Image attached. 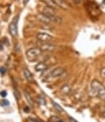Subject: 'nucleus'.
I'll use <instances>...</instances> for the list:
<instances>
[{"mask_svg":"<svg viewBox=\"0 0 105 122\" xmlns=\"http://www.w3.org/2000/svg\"><path fill=\"white\" fill-rule=\"evenodd\" d=\"M90 93L93 97H98L102 100H105V86L99 80H93L90 84Z\"/></svg>","mask_w":105,"mask_h":122,"instance_id":"f257e3e1","label":"nucleus"},{"mask_svg":"<svg viewBox=\"0 0 105 122\" xmlns=\"http://www.w3.org/2000/svg\"><path fill=\"white\" fill-rule=\"evenodd\" d=\"M42 52H43L41 51L40 48H31V49H29L27 52H26V58H27L29 61H34L40 57L41 54H42Z\"/></svg>","mask_w":105,"mask_h":122,"instance_id":"f03ea898","label":"nucleus"},{"mask_svg":"<svg viewBox=\"0 0 105 122\" xmlns=\"http://www.w3.org/2000/svg\"><path fill=\"white\" fill-rule=\"evenodd\" d=\"M87 11L89 12V14L93 17H97L101 14V10L99 8V6L97 5L95 3L89 2L87 5Z\"/></svg>","mask_w":105,"mask_h":122,"instance_id":"7ed1b4c3","label":"nucleus"},{"mask_svg":"<svg viewBox=\"0 0 105 122\" xmlns=\"http://www.w3.org/2000/svg\"><path fill=\"white\" fill-rule=\"evenodd\" d=\"M17 20L18 16H16V18L9 25V33L12 37H16L17 35Z\"/></svg>","mask_w":105,"mask_h":122,"instance_id":"20e7f679","label":"nucleus"},{"mask_svg":"<svg viewBox=\"0 0 105 122\" xmlns=\"http://www.w3.org/2000/svg\"><path fill=\"white\" fill-rule=\"evenodd\" d=\"M40 13L43 15H44V16H50L56 15L55 9L47 6L46 4H44V6H43L40 8Z\"/></svg>","mask_w":105,"mask_h":122,"instance_id":"39448f33","label":"nucleus"},{"mask_svg":"<svg viewBox=\"0 0 105 122\" xmlns=\"http://www.w3.org/2000/svg\"><path fill=\"white\" fill-rule=\"evenodd\" d=\"M39 48H40V50L42 52H52L54 51L56 49V46L54 44H48V43H44V44H41L38 47Z\"/></svg>","mask_w":105,"mask_h":122,"instance_id":"423d86ee","label":"nucleus"},{"mask_svg":"<svg viewBox=\"0 0 105 122\" xmlns=\"http://www.w3.org/2000/svg\"><path fill=\"white\" fill-rule=\"evenodd\" d=\"M37 39H38L39 41H41V42L48 43L49 41H51L52 39V37L47 33H39L38 35H37Z\"/></svg>","mask_w":105,"mask_h":122,"instance_id":"0eeeda50","label":"nucleus"},{"mask_svg":"<svg viewBox=\"0 0 105 122\" xmlns=\"http://www.w3.org/2000/svg\"><path fill=\"white\" fill-rule=\"evenodd\" d=\"M64 73H65L64 69L62 68V67H57V68H55L52 71L50 76H51V77H52V78H56V77L62 76Z\"/></svg>","mask_w":105,"mask_h":122,"instance_id":"6e6552de","label":"nucleus"},{"mask_svg":"<svg viewBox=\"0 0 105 122\" xmlns=\"http://www.w3.org/2000/svg\"><path fill=\"white\" fill-rule=\"evenodd\" d=\"M48 66L46 64L44 61H42V62L38 63L35 67V70L37 71V72H42V71H44L48 69Z\"/></svg>","mask_w":105,"mask_h":122,"instance_id":"1a4fd4ad","label":"nucleus"},{"mask_svg":"<svg viewBox=\"0 0 105 122\" xmlns=\"http://www.w3.org/2000/svg\"><path fill=\"white\" fill-rule=\"evenodd\" d=\"M60 91H61V93H63V94L68 95L69 93L72 92V88H71V86L68 85V84H65V85H63V87L61 88Z\"/></svg>","mask_w":105,"mask_h":122,"instance_id":"9d476101","label":"nucleus"},{"mask_svg":"<svg viewBox=\"0 0 105 122\" xmlns=\"http://www.w3.org/2000/svg\"><path fill=\"white\" fill-rule=\"evenodd\" d=\"M38 19L40 20V21H42V22H44V24H48V25H49V24H51L52 23V21L50 20L49 18L47 16H44V15H43V14H39L38 15Z\"/></svg>","mask_w":105,"mask_h":122,"instance_id":"9b49d317","label":"nucleus"},{"mask_svg":"<svg viewBox=\"0 0 105 122\" xmlns=\"http://www.w3.org/2000/svg\"><path fill=\"white\" fill-rule=\"evenodd\" d=\"M24 76H25V78L26 80H28L29 82H32L34 81V78H33V76L31 74V72L28 70L27 68L24 69Z\"/></svg>","mask_w":105,"mask_h":122,"instance_id":"f8f14e48","label":"nucleus"},{"mask_svg":"<svg viewBox=\"0 0 105 122\" xmlns=\"http://www.w3.org/2000/svg\"><path fill=\"white\" fill-rule=\"evenodd\" d=\"M53 1L55 2L56 5H57L58 7H61V8H63V9L68 8V6H67V3L64 2V0H53Z\"/></svg>","mask_w":105,"mask_h":122,"instance_id":"ddd939ff","label":"nucleus"},{"mask_svg":"<svg viewBox=\"0 0 105 122\" xmlns=\"http://www.w3.org/2000/svg\"><path fill=\"white\" fill-rule=\"evenodd\" d=\"M43 1H44V4H46L47 6L52 7V8L56 9L58 7V6L56 5L55 2H54L53 0H43Z\"/></svg>","mask_w":105,"mask_h":122,"instance_id":"4468645a","label":"nucleus"},{"mask_svg":"<svg viewBox=\"0 0 105 122\" xmlns=\"http://www.w3.org/2000/svg\"><path fill=\"white\" fill-rule=\"evenodd\" d=\"M25 97H26V101L28 102V103H29L30 105H31V107H33V105H34V102H33V100H32V98H31V96L29 94V93L28 92H25Z\"/></svg>","mask_w":105,"mask_h":122,"instance_id":"2eb2a0df","label":"nucleus"},{"mask_svg":"<svg viewBox=\"0 0 105 122\" xmlns=\"http://www.w3.org/2000/svg\"><path fill=\"white\" fill-rule=\"evenodd\" d=\"M52 105H53L54 108H55V109L57 110L58 112H63V107H62L61 106H59V105L58 104L57 102H52Z\"/></svg>","mask_w":105,"mask_h":122,"instance_id":"dca6fc26","label":"nucleus"},{"mask_svg":"<svg viewBox=\"0 0 105 122\" xmlns=\"http://www.w3.org/2000/svg\"><path fill=\"white\" fill-rule=\"evenodd\" d=\"M50 120H51L52 122H64V121H63V119L58 117V116H52V117L50 118Z\"/></svg>","mask_w":105,"mask_h":122,"instance_id":"f3484780","label":"nucleus"},{"mask_svg":"<svg viewBox=\"0 0 105 122\" xmlns=\"http://www.w3.org/2000/svg\"><path fill=\"white\" fill-rule=\"evenodd\" d=\"M95 3L99 6H101V5H104L105 4V0H94Z\"/></svg>","mask_w":105,"mask_h":122,"instance_id":"a211bd4d","label":"nucleus"},{"mask_svg":"<svg viewBox=\"0 0 105 122\" xmlns=\"http://www.w3.org/2000/svg\"><path fill=\"white\" fill-rule=\"evenodd\" d=\"M37 100H38V102H39V104H41V105H44V104H45V100H44V98H43V97H38Z\"/></svg>","mask_w":105,"mask_h":122,"instance_id":"6ab92c4d","label":"nucleus"},{"mask_svg":"<svg viewBox=\"0 0 105 122\" xmlns=\"http://www.w3.org/2000/svg\"><path fill=\"white\" fill-rule=\"evenodd\" d=\"M1 105H2V106H8L9 102L7 100H6V99H4V100H3L1 102Z\"/></svg>","mask_w":105,"mask_h":122,"instance_id":"aec40b11","label":"nucleus"},{"mask_svg":"<svg viewBox=\"0 0 105 122\" xmlns=\"http://www.w3.org/2000/svg\"><path fill=\"white\" fill-rule=\"evenodd\" d=\"M100 75L103 78H105V67H103L100 71Z\"/></svg>","mask_w":105,"mask_h":122,"instance_id":"412c9836","label":"nucleus"},{"mask_svg":"<svg viewBox=\"0 0 105 122\" xmlns=\"http://www.w3.org/2000/svg\"><path fill=\"white\" fill-rule=\"evenodd\" d=\"M4 42V44H8L9 43H8V40H7V38H3V39L1 40V43L3 44V43Z\"/></svg>","mask_w":105,"mask_h":122,"instance_id":"4be33fe9","label":"nucleus"},{"mask_svg":"<svg viewBox=\"0 0 105 122\" xmlns=\"http://www.w3.org/2000/svg\"><path fill=\"white\" fill-rule=\"evenodd\" d=\"M7 92H6V91H1V92H0V96H2L3 97H6V96H7Z\"/></svg>","mask_w":105,"mask_h":122,"instance_id":"5701e85b","label":"nucleus"},{"mask_svg":"<svg viewBox=\"0 0 105 122\" xmlns=\"http://www.w3.org/2000/svg\"><path fill=\"white\" fill-rule=\"evenodd\" d=\"M0 72H1L3 75L5 74V72H6V70H5L4 67H1V68H0Z\"/></svg>","mask_w":105,"mask_h":122,"instance_id":"b1692460","label":"nucleus"},{"mask_svg":"<svg viewBox=\"0 0 105 122\" xmlns=\"http://www.w3.org/2000/svg\"><path fill=\"white\" fill-rule=\"evenodd\" d=\"M69 121H70L71 122H77L76 121L75 119H73V118H72V117H69Z\"/></svg>","mask_w":105,"mask_h":122,"instance_id":"393cba45","label":"nucleus"},{"mask_svg":"<svg viewBox=\"0 0 105 122\" xmlns=\"http://www.w3.org/2000/svg\"><path fill=\"white\" fill-rule=\"evenodd\" d=\"M28 109H29L28 107H25V110H24V111H25L26 112H29V110H28Z\"/></svg>","mask_w":105,"mask_h":122,"instance_id":"a878e982","label":"nucleus"},{"mask_svg":"<svg viewBox=\"0 0 105 122\" xmlns=\"http://www.w3.org/2000/svg\"><path fill=\"white\" fill-rule=\"evenodd\" d=\"M74 2H76V3H79V2H80L81 0H73Z\"/></svg>","mask_w":105,"mask_h":122,"instance_id":"bb28decb","label":"nucleus"},{"mask_svg":"<svg viewBox=\"0 0 105 122\" xmlns=\"http://www.w3.org/2000/svg\"><path fill=\"white\" fill-rule=\"evenodd\" d=\"M27 1H28V0H24V3H26V2L27 3Z\"/></svg>","mask_w":105,"mask_h":122,"instance_id":"cd10ccee","label":"nucleus"}]
</instances>
